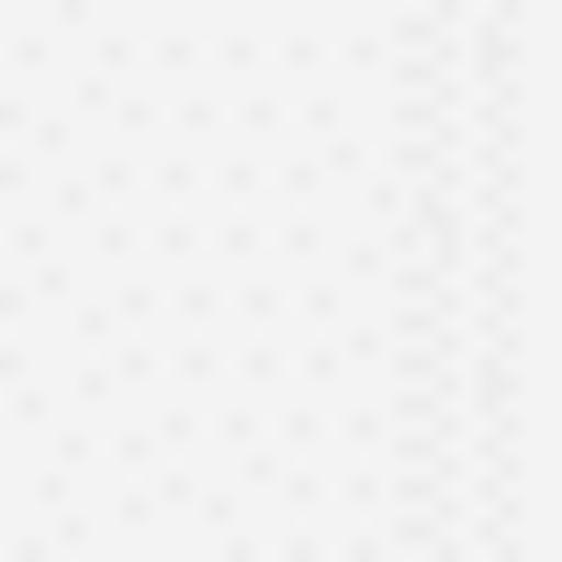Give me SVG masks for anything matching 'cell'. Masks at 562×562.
I'll return each mask as SVG.
<instances>
[]
</instances>
